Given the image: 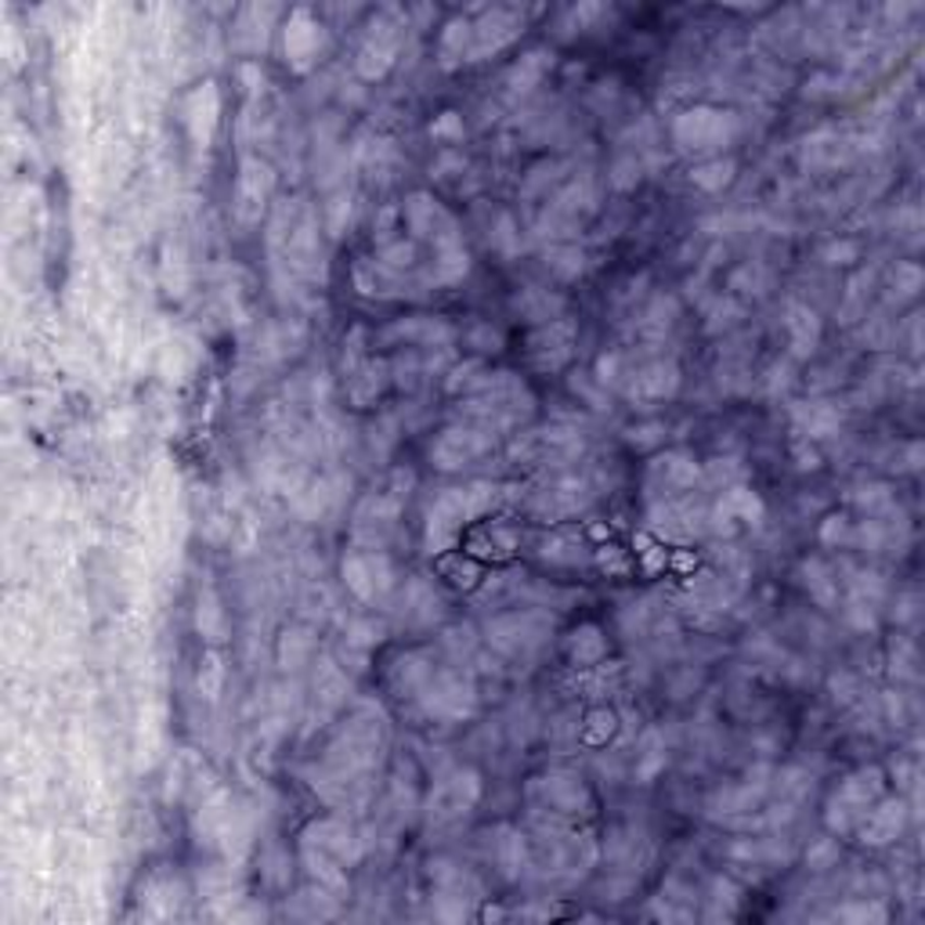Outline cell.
Wrapping results in <instances>:
<instances>
[{"label":"cell","instance_id":"3","mask_svg":"<svg viewBox=\"0 0 925 925\" xmlns=\"http://www.w3.org/2000/svg\"><path fill=\"white\" fill-rule=\"evenodd\" d=\"M549 625H554V619H546V614L538 611H521V614H506V619H499L489 630V636L495 641V647L499 651H532V647H538L546 641Z\"/></svg>","mask_w":925,"mask_h":925},{"label":"cell","instance_id":"16","mask_svg":"<svg viewBox=\"0 0 925 925\" xmlns=\"http://www.w3.org/2000/svg\"><path fill=\"white\" fill-rule=\"evenodd\" d=\"M554 271L565 275V279H575V275L582 271V253L575 246H565L554 253Z\"/></svg>","mask_w":925,"mask_h":925},{"label":"cell","instance_id":"7","mask_svg":"<svg viewBox=\"0 0 925 925\" xmlns=\"http://www.w3.org/2000/svg\"><path fill=\"white\" fill-rule=\"evenodd\" d=\"M344 579L358 597L372 600L377 593L391 586V560L377 554V549H369V554H351L344 560Z\"/></svg>","mask_w":925,"mask_h":925},{"label":"cell","instance_id":"12","mask_svg":"<svg viewBox=\"0 0 925 925\" xmlns=\"http://www.w3.org/2000/svg\"><path fill=\"white\" fill-rule=\"evenodd\" d=\"M470 43H473V22L453 18L442 33V62L456 65L463 54H470Z\"/></svg>","mask_w":925,"mask_h":925},{"label":"cell","instance_id":"15","mask_svg":"<svg viewBox=\"0 0 925 925\" xmlns=\"http://www.w3.org/2000/svg\"><path fill=\"white\" fill-rule=\"evenodd\" d=\"M731 174H734V163H731V160H712V163H705V167L694 170L690 178L698 181L701 189L715 192V189H723V185L731 181Z\"/></svg>","mask_w":925,"mask_h":925},{"label":"cell","instance_id":"11","mask_svg":"<svg viewBox=\"0 0 925 925\" xmlns=\"http://www.w3.org/2000/svg\"><path fill=\"white\" fill-rule=\"evenodd\" d=\"M565 307V301L560 296H549L546 290H524L521 296H517V312H521L528 322H554L557 312Z\"/></svg>","mask_w":925,"mask_h":925},{"label":"cell","instance_id":"6","mask_svg":"<svg viewBox=\"0 0 925 925\" xmlns=\"http://www.w3.org/2000/svg\"><path fill=\"white\" fill-rule=\"evenodd\" d=\"M489 445H492V431H484V427H456V431H445L438 438V445L431 448V459L445 470L467 467V463L478 459Z\"/></svg>","mask_w":925,"mask_h":925},{"label":"cell","instance_id":"10","mask_svg":"<svg viewBox=\"0 0 925 925\" xmlns=\"http://www.w3.org/2000/svg\"><path fill=\"white\" fill-rule=\"evenodd\" d=\"M864 818H867L864 842H889V839H897V832H900V807H897V802H883L878 810H867Z\"/></svg>","mask_w":925,"mask_h":925},{"label":"cell","instance_id":"2","mask_svg":"<svg viewBox=\"0 0 925 925\" xmlns=\"http://www.w3.org/2000/svg\"><path fill=\"white\" fill-rule=\"evenodd\" d=\"M878 791H883V777H878V770H864V774L846 781L832 799V824L835 828H853V824L867 813V807L875 802Z\"/></svg>","mask_w":925,"mask_h":925},{"label":"cell","instance_id":"14","mask_svg":"<svg viewBox=\"0 0 925 925\" xmlns=\"http://www.w3.org/2000/svg\"><path fill=\"white\" fill-rule=\"evenodd\" d=\"M788 329H796V351L799 355H807L813 337H818V322H813V312H807V307H791V318H788Z\"/></svg>","mask_w":925,"mask_h":925},{"label":"cell","instance_id":"9","mask_svg":"<svg viewBox=\"0 0 925 925\" xmlns=\"http://www.w3.org/2000/svg\"><path fill=\"white\" fill-rule=\"evenodd\" d=\"M318 29L312 18H307V11H296L293 22L286 26V54L293 59L296 69H304L307 62L318 54Z\"/></svg>","mask_w":925,"mask_h":925},{"label":"cell","instance_id":"5","mask_svg":"<svg viewBox=\"0 0 925 925\" xmlns=\"http://www.w3.org/2000/svg\"><path fill=\"white\" fill-rule=\"evenodd\" d=\"M571 347H575V326L568 318H554L528 340V355L538 369H560L571 358Z\"/></svg>","mask_w":925,"mask_h":925},{"label":"cell","instance_id":"4","mask_svg":"<svg viewBox=\"0 0 925 925\" xmlns=\"http://www.w3.org/2000/svg\"><path fill=\"white\" fill-rule=\"evenodd\" d=\"M521 11L517 8H492L484 11L481 22H473V43H470V59L478 62L481 54H495L499 48H506L517 29H521Z\"/></svg>","mask_w":925,"mask_h":925},{"label":"cell","instance_id":"8","mask_svg":"<svg viewBox=\"0 0 925 925\" xmlns=\"http://www.w3.org/2000/svg\"><path fill=\"white\" fill-rule=\"evenodd\" d=\"M633 383H630V398H669L680 383V372L673 362H647L641 372H630Z\"/></svg>","mask_w":925,"mask_h":925},{"label":"cell","instance_id":"1","mask_svg":"<svg viewBox=\"0 0 925 925\" xmlns=\"http://www.w3.org/2000/svg\"><path fill=\"white\" fill-rule=\"evenodd\" d=\"M734 116L731 113H715V109H694V113L676 119V141L684 152H698V156H712L731 145L734 138Z\"/></svg>","mask_w":925,"mask_h":925},{"label":"cell","instance_id":"13","mask_svg":"<svg viewBox=\"0 0 925 925\" xmlns=\"http://www.w3.org/2000/svg\"><path fill=\"white\" fill-rule=\"evenodd\" d=\"M543 69H546V54L532 51L528 59H521V65H514V73H510V80H506V87H510V91H532V87L543 80Z\"/></svg>","mask_w":925,"mask_h":925}]
</instances>
